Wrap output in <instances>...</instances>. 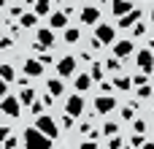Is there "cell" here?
<instances>
[{
	"label": "cell",
	"mask_w": 154,
	"mask_h": 149,
	"mask_svg": "<svg viewBox=\"0 0 154 149\" xmlns=\"http://www.w3.org/2000/svg\"><path fill=\"white\" fill-rule=\"evenodd\" d=\"M146 144V138H143V133H135L133 138H130V147H143Z\"/></svg>",
	"instance_id": "cell-32"
},
{
	"label": "cell",
	"mask_w": 154,
	"mask_h": 149,
	"mask_svg": "<svg viewBox=\"0 0 154 149\" xmlns=\"http://www.w3.org/2000/svg\"><path fill=\"white\" fill-rule=\"evenodd\" d=\"M24 3H35V0H24Z\"/></svg>",
	"instance_id": "cell-45"
},
{
	"label": "cell",
	"mask_w": 154,
	"mask_h": 149,
	"mask_svg": "<svg viewBox=\"0 0 154 149\" xmlns=\"http://www.w3.org/2000/svg\"><path fill=\"white\" fill-rule=\"evenodd\" d=\"M16 144H19V138H16V136H8V138L3 141V149H16Z\"/></svg>",
	"instance_id": "cell-33"
},
{
	"label": "cell",
	"mask_w": 154,
	"mask_h": 149,
	"mask_svg": "<svg viewBox=\"0 0 154 149\" xmlns=\"http://www.w3.org/2000/svg\"><path fill=\"white\" fill-rule=\"evenodd\" d=\"M81 133H84V136H89V138H92V141H95V138H97V133H95V130H92V125H89V122H84V125H81Z\"/></svg>",
	"instance_id": "cell-31"
},
{
	"label": "cell",
	"mask_w": 154,
	"mask_h": 149,
	"mask_svg": "<svg viewBox=\"0 0 154 149\" xmlns=\"http://www.w3.org/2000/svg\"><path fill=\"white\" fill-rule=\"evenodd\" d=\"M19 19H22V27H32L35 24V14H22Z\"/></svg>",
	"instance_id": "cell-26"
},
{
	"label": "cell",
	"mask_w": 154,
	"mask_h": 149,
	"mask_svg": "<svg viewBox=\"0 0 154 149\" xmlns=\"http://www.w3.org/2000/svg\"><path fill=\"white\" fill-rule=\"evenodd\" d=\"M141 149H154V144H152V141H146V144H143Z\"/></svg>",
	"instance_id": "cell-43"
},
{
	"label": "cell",
	"mask_w": 154,
	"mask_h": 149,
	"mask_svg": "<svg viewBox=\"0 0 154 149\" xmlns=\"http://www.w3.org/2000/svg\"><path fill=\"white\" fill-rule=\"evenodd\" d=\"M133 114H135V103H130V106L122 109V119H133Z\"/></svg>",
	"instance_id": "cell-30"
},
{
	"label": "cell",
	"mask_w": 154,
	"mask_h": 149,
	"mask_svg": "<svg viewBox=\"0 0 154 149\" xmlns=\"http://www.w3.org/2000/svg\"><path fill=\"white\" fill-rule=\"evenodd\" d=\"M32 100H35V90H30V87H24V90L19 92V103H22V106H30Z\"/></svg>",
	"instance_id": "cell-20"
},
{
	"label": "cell",
	"mask_w": 154,
	"mask_h": 149,
	"mask_svg": "<svg viewBox=\"0 0 154 149\" xmlns=\"http://www.w3.org/2000/svg\"><path fill=\"white\" fill-rule=\"evenodd\" d=\"M76 73V57L73 54H65V57H60L57 60V76H73Z\"/></svg>",
	"instance_id": "cell-3"
},
{
	"label": "cell",
	"mask_w": 154,
	"mask_h": 149,
	"mask_svg": "<svg viewBox=\"0 0 154 149\" xmlns=\"http://www.w3.org/2000/svg\"><path fill=\"white\" fill-rule=\"evenodd\" d=\"M133 84H135V87H143V84H146V76H133Z\"/></svg>",
	"instance_id": "cell-38"
},
{
	"label": "cell",
	"mask_w": 154,
	"mask_h": 149,
	"mask_svg": "<svg viewBox=\"0 0 154 149\" xmlns=\"http://www.w3.org/2000/svg\"><path fill=\"white\" fill-rule=\"evenodd\" d=\"M114 109H116V98H111V95L95 98V111H97V114H108V111H114Z\"/></svg>",
	"instance_id": "cell-6"
},
{
	"label": "cell",
	"mask_w": 154,
	"mask_h": 149,
	"mask_svg": "<svg viewBox=\"0 0 154 149\" xmlns=\"http://www.w3.org/2000/svg\"><path fill=\"white\" fill-rule=\"evenodd\" d=\"M81 111H84V98H81V92H76V95H70V98L65 100V114L79 117Z\"/></svg>",
	"instance_id": "cell-5"
},
{
	"label": "cell",
	"mask_w": 154,
	"mask_h": 149,
	"mask_svg": "<svg viewBox=\"0 0 154 149\" xmlns=\"http://www.w3.org/2000/svg\"><path fill=\"white\" fill-rule=\"evenodd\" d=\"M122 149H133V147H122Z\"/></svg>",
	"instance_id": "cell-47"
},
{
	"label": "cell",
	"mask_w": 154,
	"mask_h": 149,
	"mask_svg": "<svg viewBox=\"0 0 154 149\" xmlns=\"http://www.w3.org/2000/svg\"><path fill=\"white\" fill-rule=\"evenodd\" d=\"M35 128H38L43 136H49V138H57V136H60V128H57V122H54L49 114H41V117H35Z\"/></svg>",
	"instance_id": "cell-2"
},
{
	"label": "cell",
	"mask_w": 154,
	"mask_h": 149,
	"mask_svg": "<svg viewBox=\"0 0 154 149\" xmlns=\"http://www.w3.org/2000/svg\"><path fill=\"white\" fill-rule=\"evenodd\" d=\"M79 38H81L79 27H68V30H65V41H68V43H76Z\"/></svg>",
	"instance_id": "cell-23"
},
{
	"label": "cell",
	"mask_w": 154,
	"mask_h": 149,
	"mask_svg": "<svg viewBox=\"0 0 154 149\" xmlns=\"http://www.w3.org/2000/svg\"><path fill=\"white\" fill-rule=\"evenodd\" d=\"M152 19H154V8H152Z\"/></svg>",
	"instance_id": "cell-46"
},
{
	"label": "cell",
	"mask_w": 154,
	"mask_h": 149,
	"mask_svg": "<svg viewBox=\"0 0 154 149\" xmlns=\"http://www.w3.org/2000/svg\"><path fill=\"white\" fill-rule=\"evenodd\" d=\"M97 84H100V90H103V95H106V92L111 95V90H114V84H111V81H106V79H103V81H97Z\"/></svg>",
	"instance_id": "cell-35"
},
{
	"label": "cell",
	"mask_w": 154,
	"mask_h": 149,
	"mask_svg": "<svg viewBox=\"0 0 154 149\" xmlns=\"http://www.w3.org/2000/svg\"><path fill=\"white\" fill-rule=\"evenodd\" d=\"M135 60H138V68H141L143 73H152V71H154V54L149 52V49L138 52V54H135Z\"/></svg>",
	"instance_id": "cell-7"
},
{
	"label": "cell",
	"mask_w": 154,
	"mask_h": 149,
	"mask_svg": "<svg viewBox=\"0 0 154 149\" xmlns=\"http://www.w3.org/2000/svg\"><path fill=\"white\" fill-rule=\"evenodd\" d=\"M24 76H43V65L38 60H27L24 62Z\"/></svg>",
	"instance_id": "cell-14"
},
{
	"label": "cell",
	"mask_w": 154,
	"mask_h": 149,
	"mask_svg": "<svg viewBox=\"0 0 154 149\" xmlns=\"http://www.w3.org/2000/svg\"><path fill=\"white\" fill-rule=\"evenodd\" d=\"M133 35H135V38H141V35H146V24H141V22H135V24H133Z\"/></svg>",
	"instance_id": "cell-29"
},
{
	"label": "cell",
	"mask_w": 154,
	"mask_h": 149,
	"mask_svg": "<svg viewBox=\"0 0 154 149\" xmlns=\"http://www.w3.org/2000/svg\"><path fill=\"white\" fill-rule=\"evenodd\" d=\"M24 147L27 149H51V138L43 136L38 128H27L24 130Z\"/></svg>",
	"instance_id": "cell-1"
},
{
	"label": "cell",
	"mask_w": 154,
	"mask_h": 149,
	"mask_svg": "<svg viewBox=\"0 0 154 149\" xmlns=\"http://www.w3.org/2000/svg\"><path fill=\"white\" fill-rule=\"evenodd\" d=\"M46 87H49V92H51V95H54V98H57V95H62V92H65V84H62V81H60V79H49V84H46Z\"/></svg>",
	"instance_id": "cell-19"
},
{
	"label": "cell",
	"mask_w": 154,
	"mask_h": 149,
	"mask_svg": "<svg viewBox=\"0 0 154 149\" xmlns=\"http://www.w3.org/2000/svg\"><path fill=\"white\" fill-rule=\"evenodd\" d=\"M0 98H5V81L0 79Z\"/></svg>",
	"instance_id": "cell-42"
},
{
	"label": "cell",
	"mask_w": 154,
	"mask_h": 149,
	"mask_svg": "<svg viewBox=\"0 0 154 149\" xmlns=\"http://www.w3.org/2000/svg\"><path fill=\"white\" fill-rule=\"evenodd\" d=\"M81 22H84V24H97V22H100V8H95V5H84V11H81Z\"/></svg>",
	"instance_id": "cell-10"
},
{
	"label": "cell",
	"mask_w": 154,
	"mask_h": 149,
	"mask_svg": "<svg viewBox=\"0 0 154 149\" xmlns=\"http://www.w3.org/2000/svg\"><path fill=\"white\" fill-rule=\"evenodd\" d=\"M103 71H106V68H103L100 62H92V71H89L92 81H103V79H106V76H103Z\"/></svg>",
	"instance_id": "cell-21"
},
{
	"label": "cell",
	"mask_w": 154,
	"mask_h": 149,
	"mask_svg": "<svg viewBox=\"0 0 154 149\" xmlns=\"http://www.w3.org/2000/svg\"><path fill=\"white\" fill-rule=\"evenodd\" d=\"M49 22H51V27H54V30H60V27H65V24H68V14H65V8H62V11H54Z\"/></svg>",
	"instance_id": "cell-15"
},
{
	"label": "cell",
	"mask_w": 154,
	"mask_h": 149,
	"mask_svg": "<svg viewBox=\"0 0 154 149\" xmlns=\"http://www.w3.org/2000/svg\"><path fill=\"white\" fill-rule=\"evenodd\" d=\"M133 128H135V133H143V130H146V122H143V119H135Z\"/></svg>",
	"instance_id": "cell-36"
},
{
	"label": "cell",
	"mask_w": 154,
	"mask_h": 149,
	"mask_svg": "<svg viewBox=\"0 0 154 149\" xmlns=\"http://www.w3.org/2000/svg\"><path fill=\"white\" fill-rule=\"evenodd\" d=\"M35 43H41L43 49L54 46V33H51V30H38V35H35Z\"/></svg>",
	"instance_id": "cell-13"
},
{
	"label": "cell",
	"mask_w": 154,
	"mask_h": 149,
	"mask_svg": "<svg viewBox=\"0 0 154 149\" xmlns=\"http://www.w3.org/2000/svg\"><path fill=\"white\" fill-rule=\"evenodd\" d=\"M30 111H32L35 117H41V114H43V100H32V103H30Z\"/></svg>",
	"instance_id": "cell-27"
},
{
	"label": "cell",
	"mask_w": 154,
	"mask_h": 149,
	"mask_svg": "<svg viewBox=\"0 0 154 149\" xmlns=\"http://www.w3.org/2000/svg\"><path fill=\"white\" fill-rule=\"evenodd\" d=\"M89 87H92V76H89V73L76 76V92H84V90H89Z\"/></svg>",
	"instance_id": "cell-16"
},
{
	"label": "cell",
	"mask_w": 154,
	"mask_h": 149,
	"mask_svg": "<svg viewBox=\"0 0 154 149\" xmlns=\"http://www.w3.org/2000/svg\"><path fill=\"white\" fill-rule=\"evenodd\" d=\"M79 149H97V144L89 138V141H81V144H79Z\"/></svg>",
	"instance_id": "cell-37"
},
{
	"label": "cell",
	"mask_w": 154,
	"mask_h": 149,
	"mask_svg": "<svg viewBox=\"0 0 154 149\" xmlns=\"http://www.w3.org/2000/svg\"><path fill=\"white\" fill-rule=\"evenodd\" d=\"M135 22H141V11H138V8H133L130 14H125V16H119V27H122V30H127V27H133Z\"/></svg>",
	"instance_id": "cell-11"
},
{
	"label": "cell",
	"mask_w": 154,
	"mask_h": 149,
	"mask_svg": "<svg viewBox=\"0 0 154 149\" xmlns=\"http://www.w3.org/2000/svg\"><path fill=\"white\" fill-rule=\"evenodd\" d=\"M11 16H14V19H19V16H22V8H19V5H14V8H11Z\"/></svg>",
	"instance_id": "cell-40"
},
{
	"label": "cell",
	"mask_w": 154,
	"mask_h": 149,
	"mask_svg": "<svg viewBox=\"0 0 154 149\" xmlns=\"http://www.w3.org/2000/svg\"><path fill=\"white\" fill-rule=\"evenodd\" d=\"M0 111H3V114H8V117H19V114H22V103H19V98L5 95V98L0 100Z\"/></svg>",
	"instance_id": "cell-4"
},
{
	"label": "cell",
	"mask_w": 154,
	"mask_h": 149,
	"mask_svg": "<svg viewBox=\"0 0 154 149\" xmlns=\"http://www.w3.org/2000/svg\"><path fill=\"white\" fill-rule=\"evenodd\" d=\"M130 54H135V46H133V41H119V43H114V57H119V60H127Z\"/></svg>",
	"instance_id": "cell-9"
},
{
	"label": "cell",
	"mask_w": 154,
	"mask_h": 149,
	"mask_svg": "<svg viewBox=\"0 0 154 149\" xmlns=\"http://www.w3.org/2000/svg\"><path fill=\"white\" fill-rule=\"evenodd\" d=\"M62 125H65V130H68V128H73V117H70V114H65V117H62Z\"/></svg>",
	"instance_id": "cell-39"
},
{
	"label": "cell",
	"mask_w": 154,
	"mask_h": 149,
	"mask_svg": "<svg viewBox=\"0 0 154 149\" xmlns=\"http://www.w3.org/2000/svg\"><path fill=\"white\" fill-rule=\"evenodd\" d=\"M32 5H35V16H46V14H51V0H35Z\"/></svg>",
	"instance_id": "cell-17"
},
{
	"label": "cell",
	"mask_w": 154,
	"mask_h": 149,
	"mask_svg": "<svg viewBox=\"0 0 154 149\" xmlns=\"http://www.w3.org/2000/svg\"><path fill=\"white\" fill-rule=\"evenodd\" d=\"M125 147V138H119V136H111V141H108V149H122Z\"/></svg>",
	"instance_id": "cell-28"
},
{
	"label": "cell",
	"mask_w": 154,
	"mask_h": 149,
	"mask_svg": "<svg viewBox=\"0 0 154 149\" xmlns=\"http://www.w3.org/2000/svg\"><path fill=\"white\" fill-rule=\"evenodd\" d=\"M138 98H152V87H149V84L138 87Z\"/></svg>",
	"instance_id": "cell-34"
},
{
	"label": "cell",
	"mask_w": 154,
	"mask_h": 149,
	"mask_svg": "<svg viewBox=\"0 0 154 149\" xmlns=\"http://www.w3.org/2000/svg\"><path fill=\"white\" fill-rule=\"evenodd\" d=\"M0 79H3L5 84L14 81V79H16V76H14V68H11V65H0Z\"/></svg>",
	"instance_id": "cell-22"
},
{
	"label": "cell",
	"mask_w": 154,
	"mask_h": 149,
	"mask_svg": "<svg viewBox=\"0 0 154 149\" xmlns=\"http://www.w3.org/2000/svg\"><path fill=\"white\" fill-rule=\"evenodd\" d=\"M103 133H106V136H116V133H119V125L106 119V125H103Z\"/></svg>",
	"instance_id": "cell-25"
},
{
	"label": "cell",
	"mask_w": 154,
	"mask_h": 149,
	"mask_svg": "<svg viewBox=\"0 0 154 149\" xmlns=\"http://www.w3.org/2000/svg\"><path fill=\"white\" fill-rule=\"evenodd\" d=\"M95 38H97L100 43H114V27L97 22V27H95Z\"/></svg>",
	"instance_id": "cell-8"
},
{
	"label": "cell",
	"mask_w": 154,
	"mask_h": 149,
	"mask_svg": "<svg viewBox=\"0 0 154 149\" xmlns=\"http://www.w3.org/2000/svg\"><path fill=\"white\" fill-rule=\"evenodd\" d=\"M103 68H106V71H119V68H122V60H119V57H108Z\"/></svg>",
	"instance_id": "cell-24"
},
{
	"label": "cell",
	"mask_w": 154,
	"mask_h": 149,
	"mask_svg": "<svg viewBox=\"0 0 154 149\" xmlns=\"http://www.w3.org/2000/svg\"><path fill=\"white\" fill-rule=\"evenodd\" d=\"M8 136H11V130H8V128H0V141H5Z\"/></svg>",
	"instance_id": "cell-41"
},
{
	"label": "cell",
	"mask_w": 154,
	"mask_h": 149,
	"mask_svg": "<svg viewBox=\"0 0 154 149\" xmlns=\"http://www.w3.org/2000/svg\"><path fill=\"white\" fill-rule=\"evenodd\" d=\"M149 52H154V38H152V41H149Z\"/></svg>",
	"instance_id": "cell-44"
},
{
	"label": "cell",
	"mask_w": 154,
	"mask_h": 149,
	"mask_svg": "<svg viewBox=\"0 0 154 149\" xmlns=\"http://www.w3.org/2000/svg\"><path fill=\"white\" fill-rule=\"evenodd\" d=\"M114 87H116V90H122V92H127V90L133 87V79L122 73V76H116V79H114Z\"/></svg>",
	"instance_id": "cell-18"
},
{
	"label": "cell",
	"mask_w": 154,
	"mask_h": 149,
	"mask_svg": "<svg viewBox=\"0 0 154 149\" xmlns=\"http://www.w3.org/2000/svg\"><path fill=\"white\" fill-rule=\"evenodd\" d=\"M3 3H5V0H0V5H3Z\"/></svg>",
	"instance_id": "cell-48"
},
{
	"label": "cell",
	"mask_w": 154,
	"mask_h": 149,
	"mask_svg": "<svg viewBox=\"0 0 154 149\" xmlns=\"http://www.w3.org/2000/svg\"><path fill=\"white\" fill-rule=\"evenodd\" d=\"M130 11H133V3L130 0H114L111 3V14H116V16H125Z\"/></svg>",
	"instance_id": "cell-12"
}]
</instances>
